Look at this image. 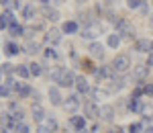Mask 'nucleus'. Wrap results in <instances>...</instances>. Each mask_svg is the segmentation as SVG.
<instances>
[{
  "instance_id": "nucleus-44",
  "label": "nucleus",
  "mask_w": 153,
  "mask_h": 133,
  "mask_svg": "<svg viewBox=\"0 0 153 133\" xmlns=\"http://www.w3.org/2000/svg\"><path fill=\"white\" fill-rule=\"evenodd\" d=\"M114 133H125V129H123V127H117V129H114Z\"/></svg>"
},
{
  "instance_id": "nucleus-53",
  "label": "nucleus",
  "mask_w": 153,
  "mask_h": 133,
  "mask_svg": "<svg viewBox=\"0 0 153 133\" xmlns=\"http://www.w3.org/2000/svg\"><path fill=\"white\" fill-rule=\"evenodd\" d=\"M106 2H112V0H106Z\"/></svg>"
},
{
  "instance_id": "nucleus-48",
  "label": "nucleus",
  "mask_w": 153,
  "mask_h": 133,
  "mask_svg": "<svg viewBox=\"0 0 153 133\" xmlns=\"http://www.w3.org/2000/svg\"><path fill=\"white\" fill-rule=\"evenodd\" d=\"M149 53H153V41H151V47H149Z\"/></svg>"
},
{
  "instance_id": "nucleus-34",
  "label": "nucleus",
  "mask_w": 153,
  "mask_h": 133,
  "mask_svg": "<svg viewBox=\"0 0 153 133\" xmlns=\"http://www.w3.org/2000/svg\"><path fill=\"white\" fill-rule=\"evenodd\" d=\"M45 125H47L51 131H55V129H57V121H55V119H47V123H45Z\"/></svg>"
},
{
  "instance_id": "nucleus-24",
  "label": "nucleus",
  "mask_w": 153,
  "mask_h": 133,
  "mask_svg": "<svg viewBox=\"0 0 153 133\" xmlns=\"http://www.w3.org/2000/svg\"><path fill=\"white\" fill-rule=\"evenodd\" d=\"M33 14H35V8H33L31 4H27V6L23 8V16L27 19V21H31V19H33Z\"/></svg>"
},
{
  "instance_id": "nucleus-50",
  "label": "nucleus",
  "mask_w": 153,
  "mask_h": 133,
  "mask_svg": "<svg viewBox=\"0 0 153 133\" xmlns=\"http://www.w3.org/2000/svg\"><path fill=\"white\" fill-rule=\"evenodd\" d=\"M76 2H80V4H82V2H86V0H76Z\"/></svg>"
},
{
  "instance_id": "nucleus-27",
  "label": "nucleus",
  "mask_w": 153,
  "mask_h": 133,
  "mask_svg": "<svg viewBox=\"0 0 153 133\" xmlns=\"http://www.w3.org/2000/svg\"><path fill=\"white\" fill-rule=\"evenodd\" d=\"M129 109H131V111H141V109H143V105L139 102V100H137V98H131Z\"/></svg>"
},
{
  "instance_id": "nucleus-54",
  "label": "nucleus",
  "mask_w": 153,
  "mask_h": 133,
  "mask_svg": "<svg viewBox=\"0 0 153 133\" xmlns=\"http://www.w3.org/2000/svg\"><path fill=\"white\" fill-rule=\"evenodd\" d=\"M110 133H114V131H110Z\"/></svg>"
},
{
  "instance_id": "nucleus-38",
  "label": "nucleus",
  "mask_w": 153,
  "mask_h": 133,
  "mask_svg": "<svg viewBox=\"0 0 153 133\" xmlns=\"http://www.w3.org/2000/svg\"><path fill=\"white\" fill-rule=\"evenodd\" d=\"M145 94L153 96V84H145Z\"/></svg>"
},
{
  "instance_id": "nucleus-37",
  "label": "nucleus",
  "mask_w": 153,
  "mask_h": 133,
  "mask_svg": "<svg viewBox=\"0 0 153 133\" xmlns=\"http://www.w3.org/2000/svg\"><path fill=\"white\" fill-rule=\"evenodd\" d=\"M37 133H51V129H49L47 125H39L37 127Z\"/></svg>"
},
{
  "instance_id": "nucleus-10",
  "label": "nucleus",
  "mask_w": 153,
  "mask_h": 133,
  "mask_svg": "<svg viewBox=\"0 0 153 133\" xmlns=\"http://www.w3.org/2000/svg\"><path fill=\"white\" fill-rule=\"evenodd\" d=\"M70 125L76 129V131H80V129L86 127V119H84V117H78V115H74V117H70Z\"/></svg>"
},
{
  "instance_id": "nucleus-30",
  "label": "nucleus",
  "mask_w": 153,
  "mask_h": 133,
  "mask_svg": "<svg viewBox=\"0 0 153 133\" xmlns=\"http://www.w3.org/2000/svg\"><path fill=\"white\" fill-rule=\"evenodd\" d=\"M14 68H16V66H10V64H2V70H0V72H2V74H12V72H16Z\"/></svg>"
},
{
  "instance_id": "nucleus-40",
  "label": "nucleus",
  "mask_w": 153,
  "mask_h": 133,
  "mask_svg": "<svg viewBox=\"0 0 153 133\" xmlns=\"http://www.w3.org/2000/svg\"><path fill=\"white\" fill-rule=\"evenodd\" d=\"M10 6H12V8H21V0H12Z\"/></svg>"
},
{
  "instance_id": "nucleus-8",
  "label": "nucleus",
  "mask_w": 153,
  "mask_h": 133,
  "mask_svg": "<svg viewBox=\"0 0 153 133\" xmlns=\"http://www.w3.org/2000/svg\"><path fill=\"white\" fill-rule=\"evenodd\" d=\"M149 47H151V41L149 39H139L135 43V51H139V53H149Z\"/></svg>"
},
{
  "instance_id": "nucleus-28",
  "label": "nucleus",
  "mask_w": 153,
  "mask_h": 133,
  "mask_svg": "<svg viewBox=\"0 0 153 133\" xmlns=\"http://www.w3.org/2000/svg\"><path fill=\"white\" fill-rule=\"evenodd\" d=\"M29 70H31V76H41V72H43L39 64H31V66H29Z\"/></svg>"
},
{
  "instance_id": "nucleus-32",
  "label": "nucleus",
  "mask_w": 153,
  "mask_h": 133,
  "mask_svg": "<svg viewBox=\"0 0 153 133\" xmlns=\"http://www.w3.org/2000/svg\"><path fill=\"white\" fill-rule=\"evenodd\" d=\"M129 133H141V125H139V123H133V125H129Z\"/></svg>"
},
{
  "instance_id": "nucleus-13",
  "label": "nucleus",
  "mask_w": 153,
  "mask_h": 133,
  "mask_svg": "<svg viewBox=\"0 0 153 133\" xmlns=\"http://www.w3.org/2000/svg\"><path fill=\"white\" fill-rule=\"evenodd\" d=\"M16 92H19V96H29V94H33V90L29 88V84H25V82H16V88H14Z\"/></svg>"
},
{
  "instance_id": "nucleus-17",
  "label": "nucleus",
  "mask_w": 153,
  "mask_h": 133,
  "mask_svg": "<svg viewBox=\"0 0 153 133\" xmlns=\"http://www.w3.org/2000/svg\"><path fill=\"white\" fill-rule=\"evenodd\" d=\"M118 45H120V35H118V33H112V35H108V47L117 49Z\"/></svg>"
},
{
  "instance_id": "nucleus-39",
  "label": "nucleus",
  "mask_w": 153,
  "mask_h": 133,
  "mask_svg": "<svg viewBox=\"0 0 153 133\" xmlns=\"http://www.w3.org/2000/svg\"><path fill=\"white\" fill-rule=\"evenodd\" d=\"M8 90H10L8 86H0V96H6V94H8Z\"/></svg>"
},
{
  "instance_id": "nucleus-33",
  "label": "nucleus",
  "mask_w": 153,
  "mask_h": 133,
  "mask_svg": "<svg viewBox=\"0 0 153 133\" xmlns=\"http://www.w3.org/2000/svg\"><path fill=\"white\" fill-rule=\"evenodd\" d=\"M82 68L86 70V72H94V70H96V68H94V66H92V64H90L88 60H86V61H82Z\"/></svg>"
},
{
  "instance_id": "nucleus-22",
  "label": "nucleus",
  "mask_w": 153,
  "mask_h": 133,
  "mask_svg": "<svg viewBox=\"0 0 153 133\" xmlns=\"http://www.w3.org/2000/svg\"><path fill=\"white\" fill-rule=\"evenodd\" d=\"M6 51H4V53H6V55H16V53H19V51H21V49H19V45H14V43H6Z\"/></svg>"
},
{
  "instance_id": "nucleus-2",
  "label": "nucleus",
  "mask_w": 153,
  "mask_h": 133,
  "mask_svg": "<svg viewBox=\"0 0 153 133\" xmlns=\"http://www.w3.org/2000/svg\"><path fill=\"white\" fill-rule=\"evenodd\" d=\"M102 33V27L98 23H88V27H84L82 29V39H96V37Z\"/></svg>"
},
{
  "instance_id": "nucleus-36",
  "label": "nucleus",
  "mask_w": 153,
  "mask_h": 133,
  "mask_svg": "<svg viewBox=\"0 0 153 133\" xmlns=\"http://www.w3.org/2000/svg\"><path fill=\"white\" fill-rule=\"evenodd\" d=\"M45 55H47L49 60H51V58H57V51H55V49H51V47H49V49H45Z\"/></svg>"
},
{
  "instance_id": "nucleus-41",
  "label": "nucleus",
  "mask_w": 153,
  "mask_h": 133,
  "mask_svg": "<svg viewBox=\"0 0 153 133\" xmlns=\"http://www.w3.org/2000/svg\"><path fill=\"white\" fill-rule=\"evenodd\" d=\"M51 2H53V4H55V6H61V4H63V2H65V0H51Z\"/></svg>"
},
{
  "instance_id": "nucleus-11",
  "label": "nucleus",
  "mask_w": 153,
  "mask_h": 133,
  "mask_svg": "<svg viewBox=\"0 0 153 133\" xmlns=\"http://www.w3.org/2000/svg\"><path fill=\"white\" fill-rule=\"evenodd\" d=\"M49 100H51V105H61V94H59V88H49Z\"/></svg>"
},
{
  "instance_id": "nucleus-5",
  "label": "nucleus",
  "mask_w": 153,
  "mask_h": 133,
  "mask_svg": "<svg viewBox=\"0 0 153 133\" xmlns=\"http://www.w3.org/2000/svg\"><path fill=\"white\" fill-rule=\"evenodd\" d=\"M84 113H86V117H88V119H94V117H98L100 109L96 107L92 100H84Z\"/></svg>"
},
{
  "instance_id": "nucleus-43",
  "label": "nucleus",
  "mask_w": 153,
  "mask_h": 133,
  "mask_svg": "<svg viewBox=\"0 0 153 133\" xmlns=\"http://www.w3.org/2000/svg\"><path fill=\"white\" fill-rule=\"evenodd\" d=\"M92 133H100V127H98V125H94V127H92Z\"/></svg>"
},
{
  "instance_id": "nucleus-12",
  "label": "nucleus",
  "mask_w": 153,
  "mask_h": 133,
  "mask_svg": "<svg viewBox=\"0 0 153 133\" xmlns=\"http://www.w3.org/2000/svg\"><path fill=\"white\" fill-rule=\"evenodd\" d=\"M63 74H65V68H61V66H55L53 70H51V80L53 82H61V78H63Z\"/></svg>"
},
{
  "instance_id": "nucleus-19",
  "label": "nucleus",
  "mask_w": 153,
  "mask_h": 133,
  "mask_svg": "<svg viewBox=\"0 0 153 133\" xmlns=\"http://www.w3.org/2000/svg\"><path fill=\"white\" fill-rule=\"evenodd\" d=\"M25 53H39V43H35V41H29L27 45H25Z\"/></svg>"
},
{
  "instance_id": "nucleus-15",
  "label": "nucleus",
  "mask_w": 153,
  "mask_h": 133,
  "mask_svg": "<svg viewBox=\"0 0 153 133\" xmlns=\"http://www.w3.org/2000/svg\"><path fill=\"white\" fill-rule=\"evenodd\" d=\"M45 39H47V43H59L61 41V33L55 31V29H51L47 35H45Z\"/></svg>"
},
{
  "instance_id": "nucleus-46",
  "label": "nucleus",
  "mask_w": 153,
  "mask_h": 133,
  "mask_svg": "<svg viewBox=\"0 0 153 133\" xmlns=\"http://www.w3.org/2000/svg\"><path fill=\"white\" fill-rule=\"evenodd\" d=\"M76 133H90V131H88V129L84 127V129H80V131H76Z\"/></svg>"
},
{
  "instance_id": "nucleus-45",
  "label": "nucleus",
  "mask_w": 153,
  "mask_h": 133,
  "mask_svg": "<svg viewBox=\"0 0 153 133\" xmlns=\"http://www.w3.org/2000/svg\"><path fill=\"white\" fill-rule=\"evenodd\" d=\"M147 66H153V53L149 55V61H147Z\"/></svg>"
},
{
  "instance_id": "nucleus-42",
  "label": "nucleus",
  "mask_w": 153,
  "mask_h": 133,
  "mask_svg": "<svg viewBox=\"0 0 153 133\" xmlns=\"http://www.w3.org/2000/svg\"><path fill=\"white\" fill-rule=\"evenodd\" d=\"M6 25H8V23H6V21H4V19H2V16H0V29H4V27H6Z\"/></svg>"
},
{
  "instance_id": "nucleus-4",
  "label": "nucleus",
  "mask_w": 153,
  "mask_h": 133,
  "mask_svg": "<svg viewBox=\"0 0 153 133\" xmlns=\"http://www.w3.org/2000/svg\"><path fill=\"white\" fill-rule=\"evenodd\" d=\"M98 117H100L102 121L110 123L112 119H114V109H112L110 105H102V107H100V113H98Z\"/></svg>"
},
{
  "instance_id": "nucleus-16",
  "label": "nucleus",
  "mask_w": 153,
  "mask_h": 133,
  "mask_svg": "<svg viewBox=\"0 0 153 133\" xmlns=\"http://www.w3.org/2000/svg\"><path fill=\"white\" fill-rule=\"evenodd\" d=\"M43 117H45V111L41 105H33V119L35 121H43Z\"/></svg>"
},
{
  "instance_id": "nucleus-14",
  "label": "nucleus",
  "mask_w": 153,
  "mask_h": 133,
  "mask_svg": "<svg viewBox=\"0 0 153 133\" xmlns=\"http://www.w3.org/2000/svg\"><path fill=\"white\" fill-rule=\"evenodd\" d=\"M76 88H78L80 92H84V94H86V92L90 90V84H88V80H86L84 76H80V78H76Z\"/></svg>"
},
{
  "instance_id": "nucleus-20",
  "label": "nucleus",
  "mask_w": 153,
  "mask_h": 133,
  "mask_svg": "<svg viewBox=\"0 0 153 133\" xmlns=\"http://www.w3.org/2000/svg\"><path fill=\"white\" fill-rule=\"evenodd\" d=\"M76 31H78V23H76V21L63 23V33H76Z\"/></svg>"
},
{
  "instance_id": "nucleus-23",
  "label": "nucleus",
  "mask_w": 153,
  "mask_h": 133,
  "mask_svg": "<svg viewBox=\"0 0 153 133\" xmlns=\"http://www.w3.org/2000/svg\"><path fill=\"white\" fill-rule=\"evenodd\" d=\"M106 94H108V92H106V90H100V88H94V90H92V98H94V100H102V98H106Z\"/></svg>"
},
{
  "instance_id": "nucleus-9",
  "label": "nucleus",
  "mask_w": 153,
  "mask_h": 133,
  "mask_svg": "<svg viewBox=\"0 0 153 133\" xmlns=\"http://www.w3.org/2000/svg\"><path fill=\"white\" fill-rule=\"evenodd\" d=\"M76 84V76H74V72H70V70H65V74H63V78H61V82H59V86H74Z\"/></svg>"
},
{
  "instance_id": "nucleus-29",
  "label": "nucleus",
  "mask_w": 153,
  "mask_h": 133,
  "mask_svg": "<svg viewBox=\"0 0 153 133\" xmlns=\"http://www.w3.org/2000/svg\"><path fill=\"white\" fill-rule=\"evenodd\" d=\"M2 19H4L8 25H14V14H12V10H6L4 14H2Z\"/></svg>"
},
{
  "instance_id": "nucleus-3",
  "label": "nucleus",
  "mask_w": 153,
  "mask_h": 133,
  "mask_svg": "<svg viewBox=\"0 0 153 133\" xmlns=\"http://www.w3.org/2000/svg\"><path fill=\"white\" fill-rule=\"evenodd\" d=\"M80 96L78 94H71V96H68L65 98V102H63V109L68 111V113H76V111L80 109Z\"/></svg>"
},
{
  "instance_id": "nucleus-1",
  "label": "nucleus",
  "mask_w": 153,
  "mask_h": 133,
  "mask_svg": "<svg viewBox=\"0 0 153 133\" xmlns=\"http://www.w3.org/2000/svg\"><path fill=\"white\" fill-rule=\"evenodd\" d=\"M131 68V58L129 55H117L114 61H112V70L117 74H125Z\"/></svg>"
},
{
  "instance_id": "nucleus-52",
  "label": "nucleus",
  "mask_w": 153,
  "mask_h": 133,
  "mask_svg": "<svg viewBox=\"0 0 153 133\" xmlns=\"http://www.w3.org/2000/svg\"><path fill=\"white\" fill-rule=\"evenodd\" d=\"M0 133H8V131H0Z\"/></svg>"
},
{
  "instance_id": "nucleus-7",
  "label": "nucleus",
  "mask_w": 153,
  "mask_h": 133,
  "mask_svg": "<svg viewBox=\"0 0 153 133\" xmlns=\"http://www.w3.org/2000/svg\"><path fill=\"white\" fill-rule=\"evenodd\" d=\"M88 51L94 55V58H104V45L102 43H98V41H94V43H90V47H88Z\"/></svg>"
},
{
  "instance_id": "nucleus-49",
  "label": "nucleus",
  "mask_w": 153,
  "mask_h": 133,
  "mask_svg": "<svg viewBox=\"0 0 153 133\" xmlns=\"http://www.w3.org/2000/svg\"><path fill=\"white\" fill-rule=\"evenodd\" d=\"M149 23H151V25H153V16H149Z\"/></svg>"
},
{
  "instance_id": "nucleus-21",
  "label": "nucleus",
  "mask_w": 153,
  "mask_h": 133,
  "mask_svg": "<svg viewBox=\"0 0 153 133\" xmlns=\"http://www.w3.org/2000/svg\"><path fill=\"white\" fill-rule=\"evenodd\" d=\"M45 16H47V21H57L59 19V12L57 10H53V8H47V6H45Z\"/></svg>"
},
{
  "instance_id": "nucleus-51",
  "label": "nucleus",
  "mask_w": 153,
  "mask_h": 133,
  "mask_svg": "<svg viewBox=\"0 0 153 133\" xmlns=\"http://www.w3.org/2000/svg\"><path fill=\"white\" fill-rule=\"evenodd\" d=\"M0 80H2V72H0Z\"/></svg>"
},
{
  "instance_id": "nucleus-35",
  "label": "nucleus",
  "mask_w": 153,
  "mask_h": 133,
  "mask_svg": "<svg viewBox=\"0 0 153 133\" xmlns=\"http://www.w3.org/2000/svg\"><path fill=\"white\" fill-rule=\"evenodd\" d=\"M14 131H16V133H29V127L21 123V125H16V129H14Z\"/></svg>"
},
{
  "instance_id": "nucleus-26",
  "label": "nucleus",
  "mask_w": 153,
  "mask_h": 133,
  "mask_svg": "<svg viewBox=\"0 0 153 133\" xmlns=\"http://www.w3.org/2000/svg\"><path fill=\"white\" fill-rule=\"evenodd\" d=\"M23 33H25V31H23V27H21V25H16V23H14V25H10V35H12V37L23 35Z\"/></svg>"
},
{
  "instance_id": "nucleus-6",
  "label": "nucleus",
  "mask_w": 153,
  "mask_h": 133,
  "mask_svg": "<svg viewBox=\"0 0 153 133\" xmlns=\"http://www.w3.org/2000/svg\"><path fill=\"white\" fill-rule=\"evenodd\" d=\"M133 76H135V80H145L149 76V66H135L133 68Z\"/></svg>"
},
{
  "instance_id": "nucleus-25",
  "label": "nucleus",
  "mask_w": 153,
  "mask_h": 133,
  "mask_svg": "<svg viewBox=\"0 0 153 133\" xmlns=\"http://www.w3.org/2000/svg\"><path fill=\"white\" fill-rule=\"evenodd\" d=\"M29 66H16V74L21 76V78H29L31 76V70H27Z\"/></svg>"
},
{
  "instance_id": "nucleus-31",
  "label": "nucleus",
  "mask_w": 153,
  "mask_h": 133,
  "mask_svg": "<svg viewBox=\"0 0 153 133\" xmlns=\"http://www.w3.org/2000/svg\"><path fill=\"white\" fill-rule=\"evenodd\" d=\"M127 6L129 8H141L143 4H141V0H127Z\"/></svg>"
},
{
  "instance_id": "nucleus-18",
  "label": "nucleus",
  "mask_w": 153,
  "mask_h": 133,
  "mask_svg": "<svg viewBox=\"0 0 153 133\" xmlns=\"http://www.w3.org/2000/svg\"><path fill=\"white\" fill-rule=\"evenodd\" d=\"M141 115L147 119V121H151V119H153V105H143Z\"/></svg>"
},
{
  "instance_id": "nucleus-47",
  "label": "nucleus",
  "mask_w": 153,
  "mask_h": 133,
  "mask_svg": "<svg viewBox=\"0 0 153 133\" xmlns=\"http://www.w3.org/2000/svg\"><path fill=\"white\" fill-rule=\"evenodd\" d=\"M145 133H153V127H149V129H147V131H145Z\"/></svg>"
}]
</instances>
